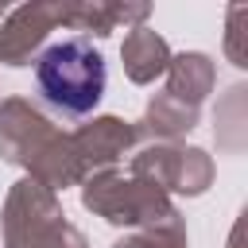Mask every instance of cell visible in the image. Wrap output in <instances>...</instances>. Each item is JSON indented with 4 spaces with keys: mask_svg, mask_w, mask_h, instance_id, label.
I'll return each mask as SVG.
<instances>
[{
    "mask_svg": "<svg viewBox=\"0 0 248 248\" xmlns=\"http://www.w3.org/2000/svg\"><path fill=\"white\" fill-rule=\"evenodd\" d=\"M35 85L62 116H85L105 97V58L85 39H62L39 54Z\"/></svg>",
    "mask_w": 248,
    "mask_h": 248,
    "instance_id": "cell-1",
    "label": "cell"
}]
</instances>
